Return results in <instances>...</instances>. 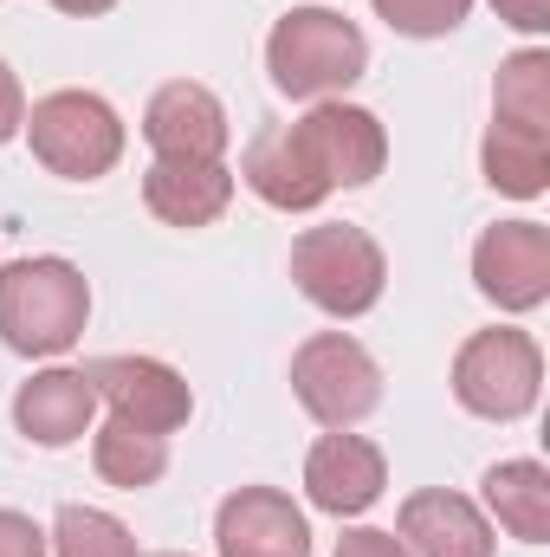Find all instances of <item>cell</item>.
Masks as SVG:
<instances>
[{"mask_svg":"<svg viewBox=\"0 0 550 557\" xmlns=\"http://www.w3.org/2000/svg\"><path fill=\"white\" fill-rule=\"evenodd\" d=\"M91 285L72 260H7L0 267V344L20 357H65L85 337Z\"/></svg>","mask_w":550,"mask_h":557,"instance_id":"6da1fadb","label":"cell"},{"mask_svg":"<svg viewBox=\"0 0 550 557\" xmlns=\"http://www.w3.org/2000/svg\"><path fill=\"white\" fill-rule=\"evenodd\" d=\"M266 72L285 98L324 104L370 72V39L357 20H343L330 7H291L266 33Z\"/></svg>","mask_w":550,"mask_h":557,"instance_id":"7a4b0ae2","label":"cell"},{"mask_svg":"<svg viewBox=\"0 0 550 557\" xmlns=\"http://www.w3.org/2000/svg\"><path fill=\"white\" fill-rule=\"evenodd\" d=\"M538 389H545V350L512 324L473 331L453 357V396L466 416L518 421L538 409Z\"/></svg>","mask_w":550,"mask_h":557,"instance_id":"3957f363","label":"cell"},{"mask_svg":"<svg viewBox=\"0 0 550 557\" xmlns=\"http://www.w3.org/2000/svg\"><path fill=\"white\" fill-rule=\"evenodd\" d=\"M33 137V156L65 175V182H98L124 162V117L98 98V91H52L33 104V117L20 124Z\"/></svg>","mask_w":550,"mask_h":557,"instance_id":"277c9868","label":"cell"},{"mask_svg":"<svg viewBox=\"0 0 550 557\" xmlns=\"http://www.w3.org/2000/svg\"><path fill=\"white\" fill-rule=\"evenodd\" d=\"M291 389L324 428H357L383 409V363L350 331H317L291 350Z\"/></svg>","mask_w":550,"mask_h":557,"instance_id":"5b68a950","label":"cell"},{"mask_svg":"<svg viewBox=\"0 0 550 557\" xmlns=\"http://www.w3.org/2000/svg\"><path fill=\"white\" fill-rule=\"evenodd\" d=\"M389 260L363 227H304L291 240V285L330 311V318H363L383 298Z\"/></svg>","mask_w":550,"mask_h":557,"instance_id":"8992f818","label":"cell"},{"mask_svg":"<svg viewBox=\"0 0 550 557\" xmlns=\"http://www.w3.org/2000/svg\"><path fill=\"white\" fill-rule=\"evenodd\" d=\"M298 137H304V149H311L317 175L330 182V195H337V188H363V182H376L383 162H389L383 117L363 111V104H343V98L311 104V111L298 117Z\"/></svg>","mask_w":550,"mask_h":557,"instance_id":"52a82bcc","label":"cell"},{"mask_svg":"<svg viewBox=\"0 0 550 557\" xmlns=\"http://www.w3.org/2000/svg\"><path fill=\"white\" fill-rule=\"evenodd\" d=\"M98 403H111L117 421H137L149 434H175L182 421L195 416V389L182 370H168L162 357H98L85 363Z\"/></svg>","mask_w":550,"mask_h":557,"instance_id":"ba28073f","label":"cell"},{"mask_svg":"<svg viewBox=\"0 0 550 557\" xmlns=\"http://www.w3.org/2000/svg\"><path fill=\"white\" fill-rule=\"evenodd\" d=\"M473 285L499 311H538L550 298V227L545 221H499L473 247Z\"/></svg>","mask_w":550,"mask_h":557,"instance_id":"9c48e42d","label":"cell"},{"mask_svg":"<svg viewBox=\"0 0 550 557\" xmlns=\"http://www.w3.org/2000/svg\"><path fill=\"white\" fill-rule=\"evenodd\" d=\"M142 143L155 149V162H221L234 143V124L208 85L175 78L142 104Z\"/></svg>","mask_w":550,"mask_h":557,"instance_id":"30bf717a","label":"cell"},{"mask_svg":"<svg viewBox=\"0 0 550 557\" xmlns=\"http://www.w3.org/2000/svg\"><path fill=\"white\" fill-rule=\"evenodd\" d=\"M383 486H389L383 447L363 441V434H350V428H330V434L304 454V493H311V506L330 512V519L370 512V506L383 499Z\"/></svg>","mask_w":550,"mask_h":557,"instance_id":"8fae6325","label":"cell"},{"mask_svg":"<svg viewBox=\"0 0 550 557\" xmlns=\"http://www.w3.org/2000/svg\"><path fill=\"white\" fill-rule=\"evenodd\" d=\"M221 557H311V525L278 486H234L214 512Z\"/></svg>","mask_w":550,"mask_h":557,"instance_id":"7c38bea8","label":"cell"},{"mask_svg":"<svg viewBox=\"0 0 550 557\" xmlns=\"http://www.w3.org/2000/svg\"><path fill=\"white\" fill-rule=\"evenodd\" d=\"M396 539L409 545V557H492V519L447 486L409 493L396 512Z\"/></svg>","mask_w":550,"mask_h":557,"instance_id":"4fadbf2b","label":"cell"},{"mask_svg":"<svg viewBox=\"0 0 550 557\" xmlns=\"http://www.w3.org/2000/svg\"><path fill=\"white\" fill-rule=\"evenodd\" d=\"M240 182L278 208V214H311L324 195H330V182L317 175V162H311V149L298 137V124H278V131H260V137L247 143V156H240Z\"/></svg>","mask_w":550,"mask_h":557,"instance_id":"5bb4252c","label":"cell"},{"mask_svg":"<svg viewBox=\"0 0 550 557\" xmlns=\"http://www.w3.org/2000/svg\"><path fill=\"white\" fill-rule=\"evenodd\" d=\"M98 416V389L85 370H39L13 389V428L33 447H72L78 434H91Z\"/></svg>","mask_w":550,"mask_h":557,"instance_id":"9a60e30c","label":"cell"},{"mask_svg":"<svg viewBox=\"0 0 550 557\" xmlns=\"http://www.w3.org/2000/svg\"><path fill=\"white\" fill-rule=\"evenodd\" d=\"M142 201L168 227H208L234 201V169L227 162H149L142 169Z\"/></svg>","mask_w":550,"mask_h":557,"instance_id":"2e32d148","label":"cell"},{"mask_svg":"<svg viewBox=\"0 0 550 557\" xmlns=\"http://www.w3.org/2000/svg\"><path fill=\"white\" fill-rule=\"evenodd\" d=\"M486 512L512 532V539H525V545H545L550 539V467L545 460H499V467H486Z\"/></svg>","mask_w":550,"mask_h":557,"instance_id":"e0dca14e","label":"cell"},{"mask_svg":"<svg viewBox=\"0 0 550 557\" xmlns=\"http://www.w3.org/2000/svg\"><path fill=\"white\" fill-rule=\"evenodd\" d=\"M479 169H486V182H492L499 195H512V201L545 195L550 188V131H525V124H499V117H492V131L479 143Z\"/></svg>","mask_w":550,"mask_h":557,"instance_id":"ac0fdd59","label":"cell"},{"mask_svg":"<svg viewBox=\"0 0 550 557\" xmlns=\"http://www.w3.org/2000/svg\"><path fill=\"white\" fill-rule=\"evenodd\" d=\"M91 467H98V480H111V486H124V493L155 486V480L168 473V434H149L137 421L111 416L98 428V441H91Z\"/></svg>","mask_w":550,"mask_h":557,"instance_id":"d6986e66","label":"cell"},{"mask_svg":"<svg viewBox=\"0 0 550 557\" xmlns=\"http://www.w3.org/2000/svg\"><path fill=\"white\" fill-rule=\"evenodd\" d=\"M492 117L499 124H525V131H550V52L525 46V52H512L499 65Z\"/></svg>","mask_w":550,"mask_h":557,"instance_id":"ffe728a7","label":"cell"},{"mask_svg":"<svg viewBox=\"0 0 550 557\" xmlns=\"http://www.w3.org/2000/svg\"><path fill=\"white\" fill-rule=\"evenodd\" d=\"M52 557H137V539L124 519L98 512V506H59L52 532H46Z\"/></svg>","mask_w":550,"mask_h":557,"instance_id":"44dd1931","label":"cell"},{"mask_svg":"<svg viewBox=\"0 0 550 557\" xmlns=\"http://www.w3.org/2000/svg\"><path fill=\"white\" fill-rule=\"evenodd\" d=\"M473 13V0H376V20H389L402 39H440Z\"/></svg>","mask_w":550,"mask_h":557,"instance_id":"7402d4cb","label":"cell"},{"mask_svg":"<svg viewBox=\"0 0 550 557\" xmlns=\"http://www.w3.org/2000/svg\"><path fill=\"white\" fill-rule=\"evenodd\" d=\"M0 557H46V532L13 506H0Z\"/></svg>","mask_w":550,"mask_h":557,"instance_id":"603a6c76","label":"cell"},{"mask_svg":"<svg viewBox=\"0 0 550 557\" xmlns=\"http://www.w3.org/2000/svg\"><path fill=\"white\" fill-rule=\"evenodd\" d=\"M337 557H409V545L396 532H376V525H357L337 539Z\"/></svg>","mask_w":550,"mask_h":557,"instance_id":"cb8c5ba5","label":"cell"},{"mask_svg":"<svg viewBox=\"0 0 550 557\" xmlns=\"http://www.w3.org/2000/svg\"><path fill=\"white\" fill-rule=\"evenodd\" d=\"M20 124H26V91H20L13 65L0 59V143H13V137H20Z\"/></svg>","mask_w":550,"mask_h":557,"instance_id":"d4e9b609","label":"cell"},{"mask_svg":"<svg viewBox=\"0 0 550 557\" xmlns=\"http://www.w3.org/2000/svg\"><path fill=\"white\" fill-rule=\"evenodd\" d=\"M492 7H499V20L518 26V33H545L550 26V0H492Z\"/></svg>","mask_w":550,"mask_h":557,"instance_id":"484cf974","label":"cell"},{"mask_svg":"<svg viewBox=\"0 0 550 557\" xmlns=\"http://www.w3.org/2000/svg\"><path fill=\"white\" fill-rule=\"evenodd\" d=\"M59 13H78V20H91V13H111L117 0H52Z\"/></svg>","mask_w":550,"mask_h":557,"instance_id":"4316f807","label":"cell"},{"mask_svg":"<svg viewBox=\"0 0 550 557\" xmlns=\"http://www.w3.org/2000/svg\"><path fill=\"white\" fill-rule=\"evenodd\" d=\"M155 557H182V552H155Z\"/></svg>","mask_w":550,"mask_h":557,"instance_id":"83f0119b","label":"cell"}]
</instances>
